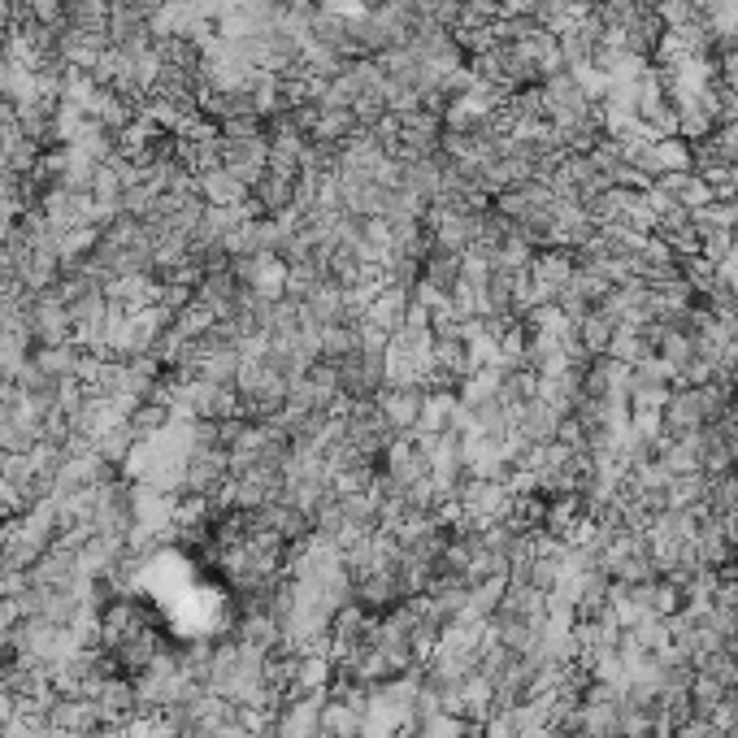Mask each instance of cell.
Wrapping results in <instances>:
<instances>
[{
    "label": "cell",
    "instance_id": "cell-1",
    "mask_svg": "<svg viewBox=\"0 0 738 738\" xmlns=\"http://www.w3.org/2000/svg\"><path fill=\"white\" fill-rule=\"evenodd\" d=\"M35 13H39L44 22H52V17L61 13V0H35Z\"/></svg>",
    "mask_w": 738,
    "mask_h": 738
}]
</instances>
